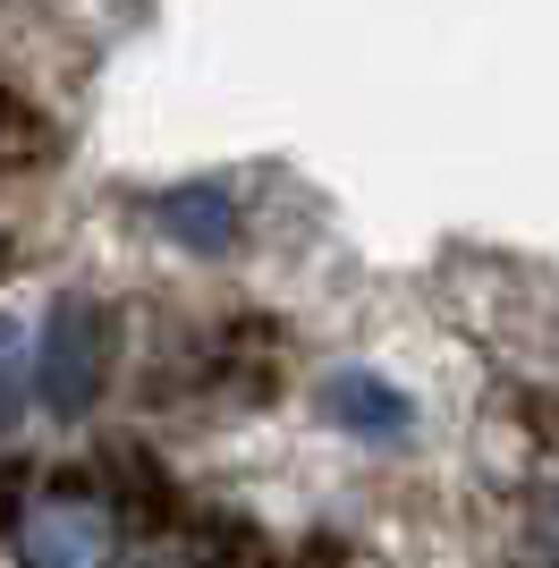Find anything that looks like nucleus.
<instances>
[{
  "label": "nucleus",
  "mask_w": 559,
  "mask_h": 568,
  "mask_svg": "<svg viewBox=\"0 0 559 568\" xmlns=\"http://www.w3.org/2000/svg\"><path fill=\"white\" fill-rule=\"evenodd\" d=\"M26 382H34V356H26L18 323L0 314V433L18 425V407H26Z\"/></svg>",
  "instance_id": "obj_5"
},
{
  "label": "nucleus",
  "mask_w": 559,
  "mask_h": 568,
  "mask_svg": "<svg viewBox=\"0 0 559 568\" xmlns=\"http://www.w3.org/2000/svg\"><path fill=\"white\" fill-rule=\"evenodd\" d=\"M26 568H111V518L85 500H43L18 535Z\"/></svg>",
  "instance_id": "obj_2"
},
{
  "label": "nucleus",
  "mask_w": 559,
  "mask_h": 568,
  "mask_svg": "<svg viewBox=\"0 0 559 568\" xmlns=\"http://www.w3.org/2000/svg\"><path fill=\"white\" fill-rule=\"evenodd\" d=\"M34 382H43L51 416H85L111 382V314L85 297H60L43 323V348H34Z\"/></svg>",
  "instance_id": "obj_1"
},
{
  "label": "nucleus",
  "mask_w": 559,
  "mask_h": 568,
  "mask_svg": "<svg viewBox=\"0 0 559 568\" xmlns=\"http://www.w3.org/2000/svg\"><path fill=\"white\" fill-rule=\"evenodd\" d=\"M162 221L170 230H186V246H221L230 237V204H221V187H195V195H162Z\"/></svg>",
  "instance_id": "obj_4"
},
{
  "label": "nucleus",
  "mask_w": 559,
  "mask_h": 568,
  "mask_svg": "<svg viewBox=\"0 0 559 568\" xmlns=\"http://www.w3.org/2000/svg\"><path fill=\"white\" fill-rule=\"evenodd\" d=\"M331 416L356 425V433H398V425H407V399L382 390L373 374H339V382H331Z\"/></svg>",
  "instance_id": "obj_3"
}]
</instances>
